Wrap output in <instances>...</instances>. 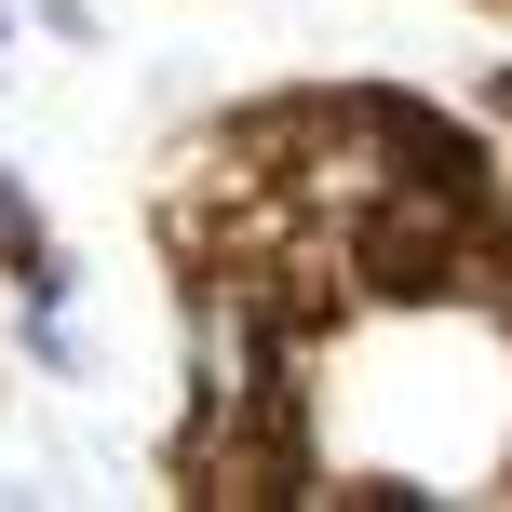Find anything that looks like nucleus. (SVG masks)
Listing matches in <instances>:
<instances>
[]
</instances>
